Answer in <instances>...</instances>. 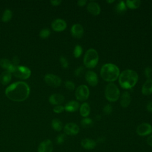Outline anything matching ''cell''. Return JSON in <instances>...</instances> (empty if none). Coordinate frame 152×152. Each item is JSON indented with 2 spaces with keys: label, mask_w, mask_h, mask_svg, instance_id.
I'll list each match as a JSON object with an SVG mask.
<instances>
[{
  "label": "cell",
  "mask_w": 152,
  "mask_h": 152,
  "mask_svg": "<svg viewBox=\"0 0 152 152\" xmlns=\"http://www.w3.org/2000/svg\"><path fill=\"white\" fill-rule=\"evenodd\" d=\"M112 110H113V107L112 105H110V104H107L106 105H105L103 109V113L105 115H110L112 112Z\"/></svg>",
  "instance_id": "cell-35"
},
{
  "label": "cell",
  "mask_w": 152,
  "mask_h": 152,
  "mask_svg": "<svg viewBox=\"0 0 152 152\" xmlns=\"http://www.w3.org/2000/svg\"><path fill=\"white\" fill-rule=\"evenodd\" d=\"M59 62L62 68H67L69 65V63L66 58L64 56H61L59 58Z\"/></svg>",
  "instance_id": "cell-32"
},
{
  "label": "cell",
  "mask_w": 152,
  "mask_h": 152,
  "mask_svg": "<svg viewBox=\"0 0 152 152\" xmlns=\"http://www.w3.org/2000/svg\"><path fill=\"white\" fill-rule=\"evenodd\" d=\"M82 147L86 150L94 149L96 146V141L90 138H84L81 141Z\"/></svg>",
  "instance_id": "cell-18"
},
{
  "label": "cell",
  "mask_w": 152,
  "mask_h": 152,
  "mask_svg": "<svg viewBox=\"0 0 152 152\" xmlns=\"http://www.w3.org/2000/svg\"><path fill=\"white\" fill-rule=\"evenodd\" d=\"M80 107V104L78 102L71 100L68 102L65 106L64 109L69 112H74L77 111Z\"/></svg>",
  "instance_id": "cell-20"
},
{
  "label": "cell",
  "mask_w": 152,
  "mask_h": 152,
  "mask_svg": "<svg viewBox=\"0 0 152 152\" xmlns=\"http://www.w3.org/2000/svg\"><path fill=\"white\" fill-rule=\"evenodd\" d=\"M144 75L147 79L151 78L152 76V68L150 66H147L144 69Z\"/></svg>",
  "instance_id": "cell-36"
},
{
  "label": "cell",
  "mask_w": 152,
  "mask_h": 152,
  "mask_svg": "<svg viewBox=\"0 0 152 152\" xmlns=\"http://www.w3.org/2000/svg\"><path fill=\"white\" fill-rule=\"evenodd\" d=\"M147 109L148 111L152 112V101L150 102L147 105Z\"/></svg>",
  "instance_id": "cell-42"
},
{
  "label": "cell",
  "mask_w": 152,
  "mask_h": 152,
  "mask_svg": "<svg viewBox=\"0 0 152 152\" xmlns=\"http://www.w3.org/2000/svg\"><path fill=\"white\" fill-rule=\"evenodd\" d=\"M65 87L66 89H68L69 91H72L75 89V84L70 81V80H66L65 82Z\"/></svg>",
  "instance_id": "cell-33"
},
{
  "label": "cell",
  "mask_w": 152,
  "mask_h": 152,
  "mask_svg": "<svg viewBox=\"0 0 152 152\" xmlns=\"http://www.w3.org/2000/svg\"><path fill=\"white\" fill-rule=\"evenodd\" d=\"M104 95L106 99L109 102H115L119 98L120 91L115 84L110 83L105 88Z\"/></svg>",
  "instance_id": "cell-5"
},
{
  "label": "cell",
  "mask_w": 152,
  "mask_h": 152,
  "mask_svg": "<svg viewBox=\"0 0 152 152\" xmlns=\"http://www.w3.org/2000/svg\"><path fill=\"white\" fill-rule=\"evenodd\" d=\"M0 66L4 68L7 69V71L10 72L11 74L14 70V68L16 66H14L12 62L8 60V59H0Z\"/></svg>",
  "instance_id": "cell-19"
},
{
  "label": "cell",
  "mask_w": 152,
  "mask_h": 152,
  "mask_svg": "<svg viewBox=\"0 0 152 152\" xmlns=\"http://www.w3.org/2000/svg\"><path fill=\"white\" fill-rule=\"evenodd\" d=\"M131 103L130 94L128 91H124L121 97L120 104L123 107H127Z\"/></svg>",
  "instance_id": "cell-21"
},
{
  "label": "cell",
  "mask_w": 152,
  "mask_h": 152,
  "mask_svg": "<svg viewBox=\"0 0 152 152\" xmlns=\"http://www.w3.org/2000/svg\"><path fill=\"white\" fill-rule=\"evenodd\" d=\"M66 139V134H61L58 135L56 138V142L58 144H62Z\"/></svg>",
  "instance_id": "cell-34"
},
{
  "label": "cell",
  "mask_w": 152,
  "mask_h": 152,
  "mask_svg": "<svg viewBox=\"0 0 152 152\" xmlns=\"http://www.w3.org/2000/svg\"><path fill=\"white\" fill-rule=\"evenodd\" d=\"M12 64L14 66H18V64L20 62V59L17 56H14L12 59Z\"/></svg>",
  "instance_id": "cell-38"
},
{
  "label": "cell",
  "mask_w": 152,
  "mask_h": 152,
  "mask_svg": "<svg viewBox=\"0 0 152 152\" xmlns=\"http://www.w3.org/2000/svg\"><path fill=\"white\" fill-rule=\"evenodd\" d=\"M84 71H85V68H84V66H80L79 67H78L75 71H74V74L75 77H81L84 72Z\"/></svg>",
  "instance_id": "cell-31"
},
{
  "label": "cell",
  "mask_w": 152,
  "mask_h": 152,
  "mask_svg": "<svg viewBox=\"0 0 152 152\" xmlns=\"http://www.w3.org/2000/svg\"><path fill=\"white\" fill-rule=\"evenodd\" d=\"M82 53H83V48L79 45H76L74 48V52H73L74 56L76 58H78L82 55Z\"/></svg>",
  "instance_id": "cell-29"
},
{
  "label": "cell",
  "mask_w": 152,
  "mask_h": 152,
  "mask_svg": "<svg viewBox=\"0 0 152 152\" xmlns=\"http://www.w3.org/2000/svg\"><path fill=\"white\" fill-rule=\"evenodd\" d=\"M87 1L86 0H79L77 1V5L80 7H84L86 5Z\"/></svg>",
  "instance_id": "cell-40"
},
{
  "label": "cell",
  "mask_w": 152,
  "mask_h": 152,
  "mask_svg": "<svg viewBox=\"0 0 152 152\" xmlns=\"http://www.w3.org/2000/svg\"><path fill=\"white\" fill-rule=\"evenodd\" d=\"M12 16V13L11 11L8 9H7L6 10H5V11L2 14V21L5 23L8 22L11 19Z\"/></svg>",
  "instance_id": "cell-27"
},
{
  "label": "cell",
  "mask_w": 152,
  "mask_h": 152,
  "mask_svg": "<svg viewBox=\"0 0 152 152\" xmlns=\"http://www.w3.org/2000/svg\"><path fill=\"white\" fill-rule=\"evenodd\" d=\"M12 74L17 78L22 80H26L30 77L31 75V71L26 66L18 65L15 67Z\"/></svg>",
  "instance_id": "cell-6"
},
{
  "label": "cell",
  "mask_w": 152,
  "mask_h": 152,
  "mask_svg": "<svg viewBox=\"0 0 152 152\" xmlns=\"http://www.w3.org/2000/svg\"><path fill=\"white\" fill-rule=\"evenodd\" d=\"M115 2V1L114 0H112V1H106V2H107V3H113V2Z\"/></svg>",
  "instance_id": "cell-44"
},
{
  "label": "cell",
  "mask_w": 152,
  "mask_h": 152,
  "mask_svg": "<svg viewBox=\"0 0 152 152\" xmlns=\"http://www.w3.org/2000/svg\"><path fill=\"white\" fill-rule=\"evenodd\" d=\"M138 80V74L132 69H126L122 71L118 77L119 84L124 89L133 88L136 85Z\"/></svg>",
  "instance_id": "cell-2"
},
{
  "label": "cell",
  "mask_w": 152,
  "mask_h": 152,
  "mask_svg": "<svg viewBox=\"0 0 152 152\" xmlns=\"http://www.w3.org/2000/svg\"><path fill=\"white\" fill-rule=\"evenodd\" d=\"M50 2L53 6H58L59 5L61 4V3L62 2V1H61V0H51L50 1Z\"/></svg>",
  "instance_id": "cell-39"
},
{
  "label": "cell",
  "mask_w": 152,
  "mask_h": 152,
  "mask_svg": "<svg viewBox=\"0 0 152 152\" xmlns=\"http://www.w3.org/2000/svg\"><path fill=\"white\" fill-rule=\"evenodd\" d=\"M87 9V11L93 15H98L101 11L99 5L97 2L93 1H91L88 3Z\"/></svg>",
  "instance_id": "cell-15"
},
{
  "label": "cell",
  "mask_w": 152,
  "mask_h": 152,
  "mask_svg": "<svg viewBox=\"0 0 152 152\" xmlns=\"http://www.w3.org/2000/svg\"><path fill=\"white\" fill-rule=\"evenodd\" d=\"M142 93L145 96L152 94V79H147L143 84L141 88Z\"/></svg>",
  "instance_id": "cell-17"
},
{
  "label": "cell",
  "mask_w": 152,
  "mask_h": 152,
  "mask_svg": "<svg viewBox=\"0 0 152 152\" xmlns=\"http://www.w3.org/2000/svg\"><path fill=\"white\" fill-rule=\"evenodd\" d=\"M115 11L119 14H122L125 13L126 11V6L125 4V2L124 1H118L115 6Z\"/></svg>",
  "instance_id": "cell-23"
},
{
  "label": "cell",
  "mask_w": 152,
  "mask_h": 152,
  "mask_svg": "<svg viewBox=\"0 0 152 152\" xmlns=\"http://www.w3.org/2000/svg\"><path fill=\"white\" fill-rule=\"evenodd\" d=\"M53 144L50 140H45L39 145L38 152H52Z\"/></svg>",
  "instance_id": "cell-14"
},
{
  "label": "cell",
  "mask_w": 152,
  "mask_h": 152,
  "mask_svg": "<svg viewBox=\"0 0 152 152\" xmlns=\"http://www.w3.org/2000/svg\"><path fill=\"white\" fill-rule=\"evenodd\" d=\"M85 78L87 83L93 87L98 84V77L97 74L93 71H88L85 74Z\"/></svg>",
  "instance_id": "cell-11"
},
{
  "label": "cell",
  "mask_w": 152,
  "mask_h": 152,
  "mask_svg": "<svg viewBox=\"0 0 152 152\" xmlns=\"http://www.w3.org/2000/svg\"><path fill=\"white\" fill-rule=\"evenodd\" d=\"M52 29L56 31H62L64 30L66 27V22L61 18H58L53 21L51 24Z\"/></svg>",
  "instance_id": "cell-13"
},
{
  "label": "cell",
  "mask_w": 152,
  "mask_h": 152,
  "mask_svg": "<svg viewBox=\"0 0 152 152\" xmlns=\"http://www.w3.org/2000/svg\"><path fill=\"white\" fill-rule=\"evenodd\" d=\"M151 25H152V21H151Z\"/></svg>",
  "instance_id": "cell-45"
},
{
  "label": "cell",
  "mask_w": 152,
  "mask_h": 152,
  "mask_svg": "<svg viewBox=\"0 0 152 152\" xmlns=\"http://www.w3.org/2000/svg\"><path fill=\"white\" fill-rule=\"evenodd\" d=\"M99 61V54L94 49H89L85 53L83 62L84 66L88 68H94Z\"/></svg>",
  "instance_id": "cell-4"
},
{
  "label": "cell",
  "mask_w": 152,
  "mask_h": 152,
  "mask_svg": "<svg viewBox=\"0 0 152 152\" xmlns=\"http://www.w3.org/2000/svg\"><path fill=\"white\" fill-rule=\"evenodd\" d=\"M125 4H126V6L129 8L134 10V9L138 8L140 6L141 1L139 0H134V1L127 0L125 2Z\"/></svg>",
  "instance_id": "cell-25"
},
{
  "label": "cell",
  "mask_w": 152,
  "mask_h": 152,
  "mask_svg": "<svg viewBox=\"0 0 152 152\" xmlns=\"http://www.w3.org/2000/svg\"><path fill=\"white\" fill-rule=\"evenodd\" d=\"M65 100V97L61 94L54 93L52 94L49 98V102L53 105H59L62 104Z\"/></svg>",
  "instance_id": "cell-16"
},
{
  "label": "cell",
  "mask_w": 152,
  "mask_h": 152,
  "mask_svg": "<svg viewBox=\"0 0 152 152\" xmlns=\"http://www.w3.org/2000/svg\"><path fill=\"white\" fill-rule=\"evenodd\" d=\"M90 112V107L89 104L86 102L83 103L80 107V115L84 118H87L89 115Z\"/></svg>",
  "instance_id": "cell-24"
},
{
  "label": "cell",
  "mask_w": 152,
  "mask_h": 152,
  "mask_svg": "<svg viewBox=\"0 0 152 152\" xmlns=\"http://www.w3.org/2000/svg\"><path fill=\"white\" fill-rule=\"evenodd\" d=\"M120 74L119 68L115 64L108 63L104 64L100 69V76L103 80L107 82L116 81Z\"/></svg>",
  "instance_id": "cell-3"
},
{
  "label": "cell",
  "mask_w": 152,
  "mask_h": 152,
  "mask_svg": "<svg viewBox=\"0 0 152 152\" xmlns=\"http://www.w3.org/2000/svg\"><path fill=\"white\" fill-rule=\"evenodd\" d=\"M89 94V88L86 85L83 84L79 86L77 88L75 93L76 99L80 101L86 100L88 98Z\"/></svg>",
  "instance_id": "cell-7"
},
{
  "label": "cell",
  "mask_w": 152,
  "mask_h": 152,
  "mask_svg": "<svg viewBox=\"0 0 152 152\" xmlns=\"http://www.w3.org/2000/svg\"><path fill=\"white\" fill-rule=\"evenodd\" d=\"M5 93L7 97L12 101L22 102L28 97L30 88L25 82L18 81L9 86Z\"/></svg>",
  "instance_id": "cell-1"
},
{
  "label": "cell",
  "mask_w": 152,
  "mask_h": 152,
  "mask_svg": "<svg viewBox=\"0 0 152 152\" xmlns=\"http://www.w3.org/2000/svg\"><path fill=\"white\" fill-rule=\"evenodd\" d=\"M51 125L52 128L56 131H61L62 129V123L59 119L57 118L52 120Z\"/></svg>",
  "instance_id": "cell-26"
},
{
  "label": "cell",
  "mask_w": 152,
  "mask_h": 152,
  "mask_svg": "<svg viewBox=\"0 0 152 152\" xmlns=\"http://www.w3.org/2000/svg\"><path fill=\"white\" fill-rule=\"evenodd\" d=\"M137 134L140 136H146L152 133V126L148 123H142L136 129Z\"/></svg>",
  "instance_id": "cell-9"
},
{
  "label": "cell",
  "mask_w": 152,
  "mask_h": 152,
  "mask_svg": "<svg viewBox=\"0 0 152 152\" xmlns=\"http://www.w3.org/2000/svg\"><path fill=\"white\" fill-rule=\"evenodd\" d=\"M97 141L99 142H102L104 141L105 138H104V137H99V138H97Z\"/></svg>",
  "instance_id": "cell-43"
},
{
  "label": "cell",
  "mask_w": 152,
  "mask_h": 152,
  "mask_svg": "<svg viewBox=\"0 0 152 152\" xmlns=\"http://www.w3.org/2000/svg\"><path fill=\"white\" fill-rule=\"evenodd\" d=\"M11 77L12 74L10 72L8 71H4L0 75V82L3 85H7L11 81Z\"/></svg>",
  "instance_id": "cell-22"
},
{
  "label": "cell",
  "mask_w": 152,
  "mask_h": 152,
  "mask_svg": "<svg viewBox=\"0 0 152 152\" xmlns=\"http://www.w3.org/2000/svg\"><path fill=\"white\" fill-rule=\"evenodd\" d=\"M93 121L90 118H84L81 121V125L84 128H88L93 125Z\"/></svg>",
  "instance_id": "cell-28"
},
{
  "label": "cell",
  "mask_w": 152,
  "mask_h": 152,
  "mask_svg": "<svg viewBox=\"0 0 152 152\" xmlns=\"http://www.w3.org/2000/svg\"><path fill=\"white\" fill-rule=\"evenodd\" d=\"M64 131L65 132V134L66 135H75L79 132L80 128L76 124L73 122H69L65 125L64 128Z\"/></svg>",
  "instance_id": "cell-10"
},
{
  "label": "cell",
  "mask_w": 152,
  "mask_h": 152,
  "mask_svg": "<svg viewBox=\"0 0 152 152\" xmlns=\"http://www.w3.org/2000/svg\"><path fill=\"white\" fill-rule=\"evenodd\" d=\"M147 144H148L150 146L152 147V134H151V135H150V136L147 138Z\"/></svg>",
  "instance_id": "cell-41"
},
{
  "label": "cell",
  "mask_w": 152,
  "mask_h": 152,
  "mask_svg": "<svg viewBox=\"0 0 152 152\" xmlns=\"http://www.w3.org/2000/svg\"><path fill=\"white\" fill-rule=\"evenodd\" d=\"M64 107L62 105H56L53 107V112L56 113H62L64 110Z\"/></svg>",
  "instance_id": "cell-37"
},
{
  "label": "cell",
  "mask_w": 152,
  "mask_h": 152,
  "mask_svg": "<svg viewBox=\"0 0 152 152\" xmlns=\"http://www.w3.org/2000/svg\"><path fill=\"white\" fill-rule=\"evenodd\" d=\"M44 80L47 84L53 87H58L60 86L62 83L61 78L52 74H48L45 75Z\"/></svg>",
  "instance_id": "cell-8"
},
{
  "label": "cell",
  "mask_w": 152,
  "mask_h": 152,
  "mask_svg": "<svg viewBox=\"0 0 152 152\" xmlns=\"http://www.w3.org/2000/svg\"><path fill=\"white\" fill-rule=\"evenodd\" d=\"M50 34V31L48 28H43L41 30V31L39 33V36L42 39H46L48 38Z\"/></svg>",
  "instance_id": "cell-30"
},
{
  "label": "cell",
  "mask_w": 152,
  "mask_h": 152,
  "mask_svg": "<svg viewBox=\"0 0 152 152\" xmlns=\"http://www.w3.org/2000/svg\"><path fill=\"white\" fill-rule=\"evenodd\" d=\"M71 33L72 36L76 39H80L84 34L83 27L78 23L74 24L71 28Z\"/></svg>",
  "instance_id": "cell-12"
}]
</instances>
